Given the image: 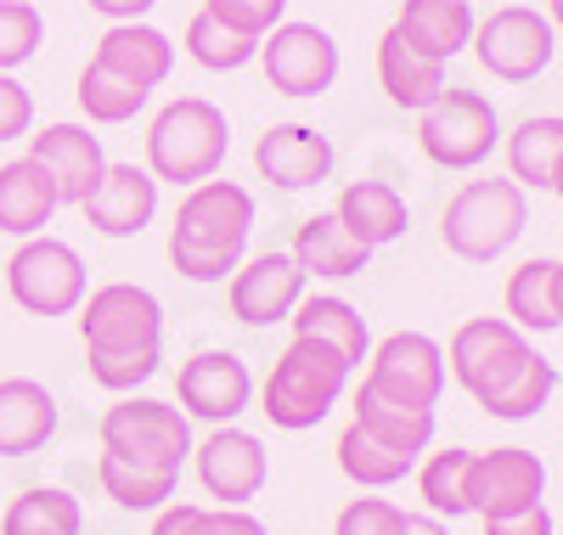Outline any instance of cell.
Segmentation results:
<instances>
[{
    "instance_id": "cell-27",
    "label": "cell",
    "mask_w": 563,
    "mask_h": 535,
    "mask_svg": "<svg viewBox=\"0 0 563 535\" xmlns=\"http://www.w3.org/2000/svg\"><path fill=\"white\" fill-rule=\"evenodd\" d=\"M474 0H400L395 12V29L417 45V52H429L440 63H451L456 52L474 45Z\"/></svg>"
},
{
    "instance_id": "cell-38",
    "label": "cell",
    "mask_w": 563,
    "mask_h": 535,
    "mask_svg": "<svg viewBox=\"0 0 563 535\" xmlns=\"http://www.w3.org/2000/svg\"><path fill=\"white\" fill-rule=\"evenodd\" d=\"M45 45V18L34 0H0V74H18Z\"/></svg>"
},
{
    "instance_id": "cell-9",
    "label": "cell",
    "mask_w": 563,
    "mask_h": 535,
    "mask_svg": "<svg viewBox=\"0 0 563 535\" xmlns=\"http://www.w3.org/2000/svg\"><path fill=\"white\" fill-rule=\"evenodd\" d=\"M97 440L102 451L113 457H130V462H147V468H175L192 462V417H186L175 401H153V395H119L102 423H97Z\"/></svg>"
},
{
    "instance_id": "cell-5",
    "label": "cell",
    "mask_w": 563,
    "mask_h": 535,
    "mask_svg": "<svg viewBox=\"0 0 563 535\" xmlns=\"http://www.w3.org/2000/svg\"><path fill=\"white\" fill-rule=\"evenodd\" d=\"M350 372L355 367L344 356L310 345V338H294V345L271 361V372L260 383V412L282 434H305V428L327 423V412L344 401Z\"/></svg>"
},
{
    "instance_id": "cell-6",
    "label": "cell",
    "mask_w": 563,
    "mask_h": 535,
    "mask_svg": "<svg viewBox=\"0 0 563 535\" xmlns=\"http://www.w3.org/2000/svg\"><path fill=\"white\" fill-rule=\"evenodd\" d=\"M525 226H530V198L519 181L507 175L462 181L440 215V242L467 265H490L525 237Z\"/></svg>"
},
{
    "instance_id": "cell-11",
    "label": "cell",
    "mask_w": 563,
    "mask_h": 535,
    "mask_svg": "<svg viewBox=\"0 0 563 535\" xmlns=\"http://www.w3.org/2000/svg\"><path fill=\"white\" fill-rule=\"evenodd\" d=\"M260 68L271 79L276 96H294V102H310V96H327L339 85V40L321 23H294L282 18L265 40H260Z\"/></svg>"
},
{
    "instance_id": "cell-20",
    "label": "cell",
    "mask_w": 563,
    "mask_h": 535,
    "mask_svg": "<svg viewBox=\"0 0 563 535\" xmlns=\"http://www.w3.org/2000/svg\"><path fill=\"white\" fill-rule=\"evenodd\" d=\"M90 63L141 85V90H158L169 74H175V40L164 29H153L147 18L141 23H108L97 52H90Z\"/></svg>"
},
{
    "instance_id": "cell-28",
    "label": "cell",
    "mask_w": 563,
    "mask_h": 535,
    "mask_svg": "<svg viewBox=\"0 0 563 535\" xmlns=\"http://www.w3.org/2000/svg\"><path fill=\"white\" fill-rule=\"evenodd\" d=\"M501 153H507V181H519L525 192H547L552 170L563 159V119L558 113H530L501 135Z\"/></svg>"
},
{
    "instance_id": "cell-31",
    "label": "cell",
    "mask_w": 563,
    "mask_h": 535,
    "mask_svg": "<svg viewBox=\"0 0 563 535\" xmlns=\"http://www.w3.org/2000/svg\"><path fill=\"white\" fill-rule=\"evenodd\" d=\"M333 457H339V473H344L350 484H361V491H389V484H400V479L417 468V457H411V451L384 446L378 434H366L361 423H344Z\"/></svg>"
},
{
    "instance_id": "cell-43",
    "label": "cell",
    "mask_w": 563,
    "mask_h": 535,
    "mask_svg": "<svg viewBox=\"0 0 563 535\" xmlns=\"http://www.w3.org/2000/svg\"><path fill=\"white\" fill-rule=\"evenodd\" d=\"M85 7L97 12V18H108V23H141V18L158 7V0H85Z\"/></svg>"
},
{
    "instance_id": "cell-21",
    "label": "cell",
    "mask_w": 563,
    "mask_h": 535,
    "mask_svg": "<svg viewBox=\"0 0 563 535\" xmlns=\"http://www.w3.org/2000/svg\"><path fill=\"white\" fill-rule=\"evenodd\" d=\"M378 85H384V96H389L395 108L422 113V108H429L434 96L451 85V63H440V57H429V52H417V45L389 23L384 40H378Z\"/></svg>"
},
{
    "instance_id": "cell-32",
    "label": "cell",
    "mask_w": 563,
    "mask_h": 535,
    "mask_svg": "<svg viewBox=\"0 0 563 535\" xmlns=\"http://www.w3.org/2000/svg\"><path fill=\"white\" fill-rule=\"evenodd\" d=\"M79 529H85V507L63 484H29L0 513V535H79Z\"/></svg>"
},
{
    "instance_id": "cell-35",
    "label": "cell",
    "mask_w": 563,
    "mask_h": 535,
    "mask_svg": "<svg viewBox=\"0 0 563 535\" xmlns=\"http://www.w3.org/2000/svg\"><path fill=\"white\" fill-rule=\"evenodd\" d=\"M552 276H558V260H525L519 271L507 276V321L519 327L525 338H536V332H558Z\"/></svg>"
},
{
    "instance_id": "cell-16",
    "label": "cell",
    "mask_w": 563,
    "mask_h": 535,
    "mask_svg": "<svg viewBox=\"0 0 563 535\" xmlns=\"http://www.w3.org/2000/svg\"><path fill=\"white\" fill-rule=\"evenodd\" d=\"M305 282L310 276L294 265L288 249H265V254H249L225 276V305L243 327H276V321H288L294 305L305 299Z\"/></svg>"
},
{
    "instance_id": "cell-17",
    "label": "cell",
    "mask_w": 563,
    "mask_h": 535,
    "mask_svg": "<svg viewBox=\"0 0 563 535\" xmlns=\"http://www.w3.org/2000/svg\"><path fill=\"white\" fill-rule=\"evenodd\" d=\"M29 159L57 181V198L63 204H85L97 192L102 170H108V153H102V135H90V124H45V130H29Z\"/></svg>"
},
{
    "instance_id": "cell-19",
    "label": "cell",
    "mask_w": 563,
    "mask_h": 535,
    "mask_svg": "<svg viewBox=\"0 0 563 535\" xmlns=\"http://www.w3.org/2000/svg\"><path fill=\"white\" fill-rule=\"evenodd\" d=\"M85 226L102 237H141L158 220V181L147 164H108L97 192L79 204Z\"/></svg>"
},
{
    "instance_id": "cell-45",
    "label": "cell",
    "mask_w": 563,
    "mask_h": 535,
    "mask_svg": "<svg viewBox=\"0 0 563 535\" xmlns=\"http://www.w3.org/2000/svg\"><path fill=\"white\" fill-rule=\"evenodd\" d=\"M552 305H558V327H563V260H558V276H552Z\"/></svg>"
},
{
    "instance_id": "cell-4",
    "label": "cell",
    "mask_w": 563,
    "mask_h": 535,
    "mask_svg": "<svg viewBox=\"0 0 563 535\" xmlns=\"http://www.w3.org/2000/svg\"><path fill=\"white\" fill-rule=\"evenodd\" d=\"M225 148H231V119L209 96H175L147 124V170L158 186H175V192L220 175Z\"/></svg>"
},
{
    "instance_id": "cell-22",
    "label": "cell",
    "mask_w": 563,
    "mask_h": 535,
    "mask_svg": "<svg viewBox=\"0 0 563 535\" xmlns=\"http://www.w3.org/2000/svg\"><path fill=\"white\" fill-rule=\"evenodd\" d=\"M333 215L350 226V237H355V242H366L372 254L389 249V242H400V237H406V226H411V204H406V192H400L395 181H372V175H361V181H350V186L339 192Z\"/></svg>"
},
{
    "instance_id": "cell-25",
    "label": "cell",
    "mask_w": 563,
    "mask_h": 535,
    "mask_svg": "<svg viewBox=\"0 0 563 535\" xmlns=\"http://www.w3.org/2000/svg\"><path fill=\"white\" fill-rule=\"evenodd\" d=\"M63 198H57V181L45 175L29 153L12 159V164H0V231L7 237H40L45 226L57 220Z\"/></svg>"
},
{
    "instance_id": "cell-15",
    "label": "cell",
    "mask_w": 563,
    "mask_h": 535,
    "mask_svg": "<svg viewBox=\"0 0 563 535\" xmlns=\"http://www.w3.org/2000/svg\"><path fill=\"white\" fill-rule=\"evenodd\" d=\"M547 502V462L525 446H496V451H474L467 468V513L479 518H507Z\"/></svg>"
},
{
    "instance_id": "cell-37",
    "label": "cell",
    "mask_w": 563,
    "mask_h": 535,
    "mask_svg": "<svg viewBox=\"0 0 563 535\" xmlns=\"http://www.w3.org/2000/svg\"><path fill=\"white\" fill-rule=\"evenodd\" d=\"M147 535H265L249 507H203V502H169L153 513Z\"/></svg>"
},
{
    "instance_id": "cell-47",
    "label": "cell",
    "mask_w": 563,
    "mask_h": 535,
    "mask_svg": "<svg viewBox=\"0 0 563 535\" xmlns=\"http://www.w3.org/2000/svg\"><path fill=\"white\" fill-rule=\"evenodd\" d=\"M547 192H552V198L563 204V159H558V170H552V186H547Z\"/></svg>"
},
{
    "instance_id": "cell-10",
    "label": "cell",
    "mask_w": 563,
    "mask_h": 535,
    "mask_svg": "<svg viewBox=\"0 0 563 535\" xmlns=\"http://www.w3.org/2000/svg\"><path fill=\"white\" fill-rule=\"evenodd\" d=\"M479 68L501 85H530L552 68L558 57V29L547 23V12L536 7H496L490 18L474 23V45Z\"/></svg>"
},
{
    "instance_id": "cell-34",
    "label": "cell",
    "mask_w": 563,
    "mask_h": 535,
    "mask_svg": "<svg viewBox=\"0 0 563 535\" xmlns=\"http://www.w3.org/2000/svg\"><path fill=\"white\" fill-rule=\"evenodd\" d=\"M467 468H474V451H429V457H417V496L422 507H429L434 518H467Z\"/></svg>"
},
{
    "instance_id": "cell-3",
    "label": "cell",
    "mask_w": 563,
    "mask_h": 535,
    "mask_svg": "<svg viewBox=\"0 0 563 535\" xmlns=\"http://www.w3.org/2000/svg\"><path fill=\"white\" fill-rule=\"evenodd\" d=\"M254 237V192L243 181H198L180 192V209L169 220V265L186 282H225L249 260Z\"/></svg>"
},
{
    "instance_id": "cell-40",
    "label": "cell",
    "mask_w": 563,
    "mask_h": 535,
    "mask_svg": "<svg viewBox=\"0 0 563 535\" xmlns=\"http://www.w3.org/2000/svg\"><path fill=\"white\" fill-rule=\"evenodd\" d=\"M400 524H406V507H395L389 496H355L339 507L333 535H400Z\"/></svg>"
},
{
    "instance_id": "cell-12",
    "label": "cell",
    "mask_w": 563,
    "mask_h": 535,
    "mask_svg": "<svg viewBox=\"0 0 563 535\" xmlns=\"http://www.w3.org/2000/svg\"><path fill=\"white\" fill-rule=\"evenodd\" d=\"M366 389H378L384 401H400V406H422L434 412L440 395H445V345L417 327H400L389 338H378L366 356Z\"/></svg>"
},
{
    "instance_id": "cell-42",
    "label": "cell",
    "mask_w": 563,
    "mask_h": 535,
    "mask_svg": "<svg viewBox=\"0 0 563 535\" xmlns=\"http://www.w3.org/2000/svg\"><path fill=\"white\" fill-rule=\"evenodd\" d=\"M485 535H552V513H547V502H541V507L507 513V518H485Z\"/></svg>"
},
{
    "instance_id": "cell-7",
    "label": "cell",
    "mask_w": 563,
    "mask_h": 535,
    "mask_svg": "<svg viewBox=\"0 0 563 535\" xmlns=\"http://www.w3.org/2000/svg\"><path fill=\"white\" fill-rule=\"evenodd\" d=\"M501 141V113L485 90L445 85L429 108L417 113V148L440 170H479Z\"/></svg>"
},
{
    "instance_id": "cell-46",
    "label": "cell",
    "mask_w": 563,
    "mask_h": 535,
    "mask_svg": "<svg viewBox=\"0 0 563 535\" xmlns=\"http://www.w3.org/2000/svg\"><path fill=\"white\" fill-rule=\"evenodd\" d=\"M547 23L563 34V0H547Z\"/></svg>"
},
{
    "instance_id": "cell-2",
    "label": "cell",
    "mask_w": 563,
    "mask_h": 535,
    "mask_svg": "<svg viewBox=\"0 0 563 535\" xmlns=\"http://www.w3.org/2000/svg\"><path fill=\"white\" fill-rule=\"evenodd\" d=\"M79 316L85 372L108 395H135L164 367V305L141 282H102L90 287Z\"/></svg>"
},
{
    "instance_id": "cell-18",
    "label": "cell",
    "mask_w": 563,
    "mask_h": 535,
    "mask_svg": "<svg viewBox=\"0 0 563 535\" xmlns=\"http://www.w3.org/2000/svg\"><path fill=\"white\" fill-rule=\"evenodd\" d=\"M333 164H339V148L316 124H271L254 141V170L276 192H310L333 175Z\"/></svg>"
},
{
    "instance_id": "cell-29",
    "label": "cell",
    "mask_w": 563,
    "mask_h": 535,
    "mask_svg": "<svg viewBox=\"0 0 563 535\" xmlns=\"http://www.w3.org/2000/svg\"><path fill=\"white\" fill-rule=\"evenodd\" d=\"M350 423H361L366 434H378L384 446L395 451H411L422 457L434 446V412H422V406H400V401H384L378 389H355V401H350Z\"/></svg>"
},
{
    "instance_id": "cell-41",
    "label": "cell",
    "mask_w": 563,
    "mask_h": 535,
    "mask_svg": "<svg viewBox=\"0 0 563 535\" xmlns=\"http://www.w3.org/2000/svg\"><path fill=\"white\" fill-rule=\"evenodd\" d=\"M34 130V96L18 74H0V141H23Z\"/></svg>"
},
{
    "instance_id": "cell-44",
    "label": "cell",
    "mask_w": 563,
    "mask_h": 535,
    "mask_svg": "<svg viewBox=\"0 0 563 535\" xmlns=\"http://www.w3.org/2000/svg\"><path fill=\"white\" fill-rule=\"evenodd\" d=\"M400 535H451V524H445V518H434V513H406Z\"/></svg>"
},
{
    "instance_id": "cell-24",
    "label": "cell",
    "mask_w": 563,
    "mask_h": 535,
    "mask_svg": "<svg viewBox=\"0 0 563 535\" xmlns=\"http://www.w3.org/2000/svg\"><path fill=\"white\" fill-rule=\"evenodd\" d=\"M294 265L310 276V282H350L372 265V249L350 237V226L327 209V215H305L299 231H294Z\"/></svg>"
},
{
    "instance_id": "cell-33",
    "label": "cell",
    "mask_w": 563,
    "mask_h": 535,
    "mask_svg": "<svg viewBox=\"0 0 563 535\" xmlns=\"http://www.w3.org/2000/svg\"><path fill=\"white\" fill-rule=\"evenodd\" d=\"M180 52L192 57L198 68H209V74H238V68L260 63V40H249V34H238V29H225L220 18H209V12L198 7L192 18H186Z\"/></svg>"
},
{
    "instance_id": "cell-30",
    "label": "cell",
    "mask_w": 563,
    "mask_h": 535,
    "mask_svg": "<svg viewBox=\"0 0 563 535\" xmlns=\"http://www.w3.org/2000/svg\"><path fill=\"white\" fill-rule=\"evenodd\" d=\"M97 484H102V496L124 513H158L175 502V484L180 473L175 468H147V462H130V457H113L102 451L97 457Z\"/></svg>"
},
{
    "instance_id": "cell-13",
    "label": "cell",
    "mask_w": 563,
    "mask_h": 535,
    "mask_svg": "<svg viewBox=\"0 0 563 535\" xmlns=\"http://www.w3.org/2000/svg\"><path fill=\"white\" fill-rule=\"evenodd\" d=\"M192 473L203 484V496H214V507H249L271 479V457L260 434L220 423L192 446Z\"/></svg>"
},
{
    "instance_id": "cell-14",
    "label": "cell",
    "mask_w": 563,
    "mask_h": 535,
    "mask_svg": "<svg viewBox=\"0 0 563 535\" xmlns=\"http://www.w3.org/2000/svg\"><path fill=\"white\" fill-rule=\"evenodd\" d=\"M175 406L192 423H238L254 406V372L238 350H198L175 372Z\"/></svg>"
},
{
    "instance_id": "cell-36",
    "label": "cell",
    "mask_w": 563,
    "mask_h": 535,
    "mask_svg": "<svg viewBox=\"0 0 563 535\" xmlns=\"http://www.w3.org/2000/svg\"><path fill=\"white\" fill-rule=\"evenodd\" d=\"M74 96H79V113H85L90 124H130L141 108H147L153 90H141V85H130V79H119V74H108V68H97V63H85Z\"/></svg>"
},
{
    "instance_id": "cell-26",
    "label": "cell",
    "mask_w": 563,
    "mask_h": 535,
    "mask_svg": "<svg viewBox=\"0 0 563 535\" xmlns=\"http://www.w3.org/2000/svg\"><path fill=\"white\" fill-rule=\"evenodd\" d=\"M294 338H310V345L344 356L350 367H361L372 356V332H366V316L344 299V294H305L294 305Z\"/></svg>"
},
{
    "instance_id": "cell-8",
    "label": "cell",
    "mask_w": 563,
    "mask_h": 535,
    "mask_svg": "<svg viewBox=\"0 0 563 535\" xmlns=\"http://www.w3.org/2000/svg\"><path fill=\"white\" fill-rule=\"evenodd\" d=\"M7 294L23 316H40V321H57V316H74L90 294V276H85V260L74 242L40 231V237H23L12 260H7Z\"/></svg>"
},
{
    "instance_id": "cell-1",
    "label": "cell",
    "mask_w": 563,
    "mask_h": 535,
    "mask_svg": "<svg viewBox=\"0 0 563 535\" xmlns=\"http://www.w3.org/2000/svg\"><path fill=\"white\" fill-rule=\"evenodd\" d=\"M445 378H456L467 401L496 423H530L558 389V367L507 316H467L451 332Z\"/></svg>"
},
{
    "instance_id": "cell-23",
    "label": "cell",
    "mask_w": 563,
    "mask_h": 535,
    "mask_svg": "<svg viewBox=\"0 0 563 535\" xmlns=\"http://www.w3.org/2000/svg\"><path fill=\"white\" fill-rule=\"evenodd\" d=\"M57 395L40 378H0V457H34L57 434Z\"/></svg>"
},
{
    "instance_id": "cell-39",
    "label": "cell",
    "mask_w": 563,
    "mask_h": 535,
    "mask_svg": "<svg viewBox=\"0 0 563 535\" xmlns=\"http://www.w3.org/2000/svg\"><path fill=\"white\" fill-rule=\"evenodd\" d=\"M203 12L220 18L225 29L249 34V40H265L282 18H288V0H203Z\"/></svg>"
}]
</instances>
